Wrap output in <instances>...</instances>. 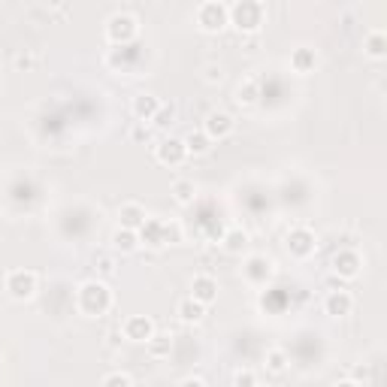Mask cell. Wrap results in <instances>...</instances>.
Masks as SVG:
<instances>
[{
	"instance_id": "obj_1",
	"label": "cell",
	"mask_w": 387,
	"mask_h": 387,
	"mask_svg": "<svg viewBox=\"0 0 387 387\" xmlns=\"http://www.w3.org/2000/svg\"><path fill=\"white\" fill-rule=\"evenodd\" d=\"M76 308L88 318H97V315H106L112 308V291L103 278H88L76 291Z\"/></svg>"
},
{
	"instance_id": "obj_2",
	"label": "cell",
	"mask_w": 387,
	"mask_h": 387,
	"mask_svg": "<svg viewBox=\"0 0 387 387\" xmlns=\"http://www.w3.org/2000/svg\"><path fill=\"white\" fill-rule=\"evenodd\" d=\"M139 233V245H151V248H164V245H176L182 242V227L176 221H166V218H146V224L136 230Z\"/></svg>"
},
{
	"instance_id": "obj_3",
	"label": "cell",
	"mask_w": 387,
	"mask_h": 387,
	"mask_svg": "<svg viewBox=\"0 0 387 387\" xmlns=\"http://www.w3.org/2000/svg\"><path fill=\"white\" fill-rule=\"evenodd\" d=\"M263 19H266V9L257 0H239V4L230 6V24L242 34H257Z\"/></svg>"
},
{
	"instance_id": "obj_4",
	"label": "cell",
	"mask_w": 387,
	"mask_h": 387,
	"mask_svg": "<svg viewBox=\"0 0 387 387\" xmlns=\"http://www.w3.org/2000/svg\"><path fill=\"white\" fill-rule=\"evenodd\" d=\"M6 293L12 296V300H34L36 291H40V276L34 273V269H9L6 273Z\"/></svg>"
},
{
	"instance_id": "obj_5",
	"label": "cell",
	"mask_w": 387,
	"mask_h": 387,
	"mask_svg": "<svg viewBox=\"0 0 387 387\" xmlns=\"http://www.w3.org/2000/svg\"><path fill=\"white\" fill-rule=\"evenodd\" d=\"M194 19H197V28L206 31V34H218L227 28L230 21V6L218 4V0H206V4L197 6V12H194Z\"/></svg>"
},
{
	"instance_id": "obj_6",
	"label": "cell",
	"mask_w": 387,
	"mask_h": 387,
	"mask_svg": "<svg viewBox=\"0 0 387 387\" xmlns=\"http://www.w3.org/2000/svg\"><path fill=\"white\" fill-rule=\"evenodd\" d=\"M276 276V263H273V257H266V254H248L245 257V263H242V278L248 281L251 288H263L269 285Z\"/></svg>"
},
{
	"instance_id": "obj_7",
	"label": "cell",
	"mask_w": 387,
	"mask_h": 387,
	"mask_svg": "<svg viewBox=\"0 0 387 387\" xmlns=\"http://www.w3.org/2000/svg\"><path fill=\"white\" fill-rule=\"evenodd\" d=\"M136 34H139L136 16H131V12H115V16H109V21H106V36H109L112 43L127 46Z\"/></svg>"
},
{
	"instance_id": "obj_8",
	"label": "cell",
	"mask_w": 387,
	"mask_h": 387,
	"mask_svg": "<svg viewBox=\"0 0 387 387\" xmlns=\"http://www.w3.org/2000/svg\"><path fill=\"white\" fill-rule=\"evenodd\" d=\"M285 245H288L291 257H296V261H308V257L318 251V236L308 227H293L285 236Z\"/></svg>"
},
{
	"instance_id": "obj_9",
	"label": "cell",
	"mask_w": 387,
	"mask_h": 387,
	"mask_svg": "<svg viewBox=\"0 0 387 387\" xmlns=\"http://www.w3.org/2000/svg\"><path fill=\"white\" fill-rule=\"evenodd\" d=\"M200 131L215 143V139H227L230 134H233V131H236V121H233V115H230V112H224V109H212V112L203 119V127H200Z\"/></svg>"
},
{
	"instance_id": "obj_10",
	"label": "cell",
	"mask_w": 387,
	"mask_h": 387,
	"mask_svg": "<svg viewBox=\"0 0 387 387\" xmlns=\"http://www.w3.org/2000/svg\"><path fill=\"white\" fill-rule=\"evenodd\" d=\"M154 158H158V164H164V166H182L188 161V149H185L182 139L166 136L154 146Z\"/></svg>"
},
{
	"instance_id": "obj_11",
	"label": "cell",
	"mask_w": 387,
	"mask_h": 387,
	"mask_svg": "<svg viewBox=\"0 0 387 387\" xmlns=\"http://www.w3.org/2000/svg\"><path fill=\"white\" fill-rule=\"evenodd\" d=\"M330 266H333V273H336L339 278L351 281V278H357V276H360V266H363V257H360L354 248H342V251L333 254Z\"/></svg>"
},
{
	"instance_id": "obj_12",
	"label": "cell",
	"mask_w": 387,
	"mask_h": 387,
	"mask_svg": "<svg viewBox=\"0 0 387 387\" xmlns=\"http://www.w3.org/2000/svg\"><path fill=\"white\" fill-rule=\"evenodd\" d=\"M154 321L149 315H131L121 324V333H124V339H131V342H149L154 336Z\"/></svg>"
},
{
	"instance_id": "obj_13",
	"label": "cell",
	"mask_w": 387,
	"mask_h": 387,
	"mask_svg": "<svg viewBox=\"0 0 387 387\" xmlns=\"http://www.w3.org/2000/svg\"><path fill=\"white\" fill-rule=\"evenodd\" d=\"M191 300H197V303H203L206 308H209L218 300V281L212 276H206V273L194 276L191 278Z\"/></svg>"
},
{
	"instance_id": "obj_14",
	"label": "cell",
	"mask_w": 387,
	"mask_h": 387,
	"mask_svg": "<svg viewBox=\"0 0 387 387\" xmlns=\"http://www.w3.org/2000/svg\"><path fill=\"white\" fill-rule=\"evenodd\" d=\"M146 218H149V212H146V206H143V203L127 200V203H121V206H119V227L139 230V227L146 224Z\"/></svg>"
},
{
	"instance_id": "obj_15",
	"label": "cell",
	"mask_w": 387,
	"mask_h": 387,
	"mask_svg": "<svg viewBox=\"0 0 387 387\" xmlns=\"http://www.w3.org/2000/svg\"><path fill=\"white\" fill-rule=\"evenodd\" d=\"M351 308H354V296L351 291H330L324 296V312L330 318H345V315H351Z\"/></svg>"
},
{
	"instance_id": "obj_16",
	"label": "cell",
	"mask_w": 387,
	"mask_h": 387,
	"mask_svg": "<svg viewBox=\"0 0 387 387\" xmlns=\"http://www.w3.org/2000/svg\"><path fill=\"white\" fill-rule=\"evenodd\" d=\"M131 109H134V119H136L139 124H146V121L154 119V112L161 109V100L154 97V94H146V91H143V94L134 97V106H131Z\"/></svg>"
},
{
	"instance_id": "obj_17",
	"label": "cell",
	"mask_w": 387,
	"mask_h": 387,
	"mask_svg": "<svg viewBox=\"0 0 387 387\" xmlns=\"http://www.w3.org/2000/svg\"><path fill=\"white\" fill-rule=\"evenodd\" d=\"M112 251H119V254H134L139 248V233L136 230H127V227H119L112 233Z\"/></svg>"
},
{
	"instance_id": "obj_18",
	"label": "cell",
	"mask_w": 387,
	"mask_h": 387,
	"mask_svg": "<svg viewBox=\"0 0 387 387\" xmlns=\"http://www.w3.org/2000/svg\"><path fill=\"white\" fill-rule=\"evenodd\" d=\"M363 51L369 58H376V61H381L384 55H387V34L381 31V28H376V31H369L366 36H363Z\"/></svg>"
},
{
	"instance_id": "obj_19",
	"label": "cell",
	"mask_w": 387,
	"mask_h": 387,
	"mask_svg": "<svg viewBox=\"0 0 387 387\" xmlns=\"http://www.w3.org/2000/svg\"><path fill=\"white\" fill-rule=\"evenodd\" d=\"M176 315H179V321H182V324H200L203 315H206V306H203V303H197V300H191V296H188V300L179 303Z\"/></svg>"
},
{
	"instance_id": "obj_20",
	"label": "cell",
	"mask_w": 387,
	"mask_h": 387,
	"mask_svg": "<svg viewBox=\"0 0 387 387\" xmlns=\"http://www.w3.org/2000/svg\"><path fill=\"white\" fill-rule=\"evenodd\" d=\"M182 143H185V149H188V158H191V154H194V158H203V154L212 151V139L206 136L203 131H191V134L182 139Z\"/></svg>"
},
{
	"instance_id": "obj_21",
	"label": "cell",
	"mask_w": 387,
	"mask_h": 387,
	"mask_svg": "<svg viewBox=\"0 0 387 387\" xmlns=\"http://www.w3.org/2000/svg\"><path fill=\"white\" fill-rule=\"evenodd\" d=\"M315 64H318V55H315L312 49L300 46V49L291 51V67H293V73H312Z\"/></svg>"
},
{
	"instance_id": "obj_22",
	"label": "cell",
	"mask_w": 387,
	"mask_h": 387,
	"mask_svg": "<svg viewBox=\"0 0 387 387\" xmlns=\"http://www.w3.org/2000/svg\"><path fill=\"white\" fill-rule=\"evenodd\" d=\"M146 348H149V354L154 360H164V357H170V351H173V336H170V333L154 330V336L146 342Z\"/></svg>"
},
{
	"instance_id": "obj_23",
	"label": "cell",
	"mask_w": 387,
	"mask_h": 387,
	"mask_svg": "<svg viewBox=\"0 0 387 387\" xmlns=\"http://www.w3.org/2000/svg\"><path fill=\"white\" fill-rule=\"evenodd\" d=\"M288 363H291V357H288L285 348H269V351L263 354V366H266V372H273V376L288 372Z\"/></svg>"
},
{
	"instance_id": "obj_24",
	"label": "cell",
	"mask_w": 387,
	"mask_h": 387,
	"mask_svg": "<svg viewBox=\"0 0 387 387\" xmlns=\"http://www.w3.org/2000/svg\"><path fill=\"white\" fill-rule=\"evenodd\" d=\"M221 248L227 254H242L245 248H248V233L239 230V227H230L227 233H224V239H221Z\"/></svg>"
},
{
	"instance_id": "obj_25",
	"label": "cell",
	"mask_w": 387,
	"mask_h": 387,
	"mask_svg": "<svg viewBox=\"0 0 387 387\" xmlns=\"http://www.w3.org/2000/svg\"><path fill=\"white\" fill-rule=\"evenodd\" d=\"M170 194H173V200H176V203L191 206L194 197H197V182H194V179H176L173 188H170Z\"/></svg>"
},
{
	"instance_id": "obj_26",
	"label": "cell",
	"mask_w": 387,
	"mask_h": 387,
	"mask_svg": "<svg viewBox=\"0 0 387 387\" xmlns=\"http://www.w3.org/2000/svg\"><path fill=\"white\" fill-rule=\"evenodd\" d=\"M257 100H261V85H257V79L239 82V88H236V103L239 106H254Z\"/></svg>"
},
{
	"instance_id": "obj_27",
	"label": "cell",
	"mask_w": 387,
	"mask_h": 387,
	"mask_svg": "<svg viewBox=\"0 0 387 387\" xmlns=\"http://www.w3.org/2000/svg\"><path fill=\"white\" fill-rule=\"evenodd\" d=\"M173 121H176V106H173V103H161V109L154 112L151 124H154V127H170Z\"/></svg>"
},
{
	"instance_id": "obj_28",
	"label": "cell",
	"mask_w": 387,
	"mask_h": 387,
	"mask_svg": "<svg viewBox=\"0 0 387 387\" xmlns=\"http://www.w3.org/2000/svg\"><path fill=\"white\" fill-rule=\"evenodd\" d=\"M94 269H97V276L109 278V276H115V261H112L109 254H97L94 257Z\"/></svg>"
},
{
	"instance_id": "obj_29",
	"label": "cell",
	"mask_w": 387,
	"mask_h": 387,
	"mask_svg": "<svg viewBox=\"0 0 387 387\" xmlns=\"http://www.w3.org/2000/svg\"><path fill=\"white\" fill-rule=\"evenodd\" d=\"M100 387H134V381L127 372H109V376L100 381Z\"/></svg>"
},
{
	"instance_id": "obj_30",
	"label": "cell",
	"mask_w": 387,
	"mask_h": 387,
	"mask_svg": "<svg viewBox=\"0 0 387 387\" xmlns=\"http://www.w3.org/2000/svg\"><path fill=\"white\" fill-rule=\"evenodd\" d=\"M221 79H224V67H221V64H206V67H203V82L215 85V82H221Z\"/></svg>"
},
{
	"instance_id": "obj_31",
	"label": "cell",
	"mask_w": 387,
	"mask_h": 387,
	"mask_svg": "<svg viewBox=\"0 0 387 387\" xmlns=\"http://www.w3.org/2000/svg\"><path fill=\"white\" fill-rule=\"evenodd\" d=\"M254 384H257V376L251 369H239L233 376V387H254Z\"/></svg>"
},
{
	"instance_id": "obj_32",
	"label": "cell",
	"mask_w": 387,
	"mask_h": 387,
	"mask_svg": "<svg viewBox=\"0 0 387 387\" xmlns=\"http://www.w3.org/2000/svg\"><path fill=\"white\" fill-rule=\"evenodd\" d=\"M149 136H151V134H149V127H146V124H136L134 131H131V139H136V143H146Z\"/></svg>"
},
{
	"instance_id": "obj_33",
	"label": "cell",
	"mask_w": 387,
	"mask_h": 387,
	"mask_svg": "<svg viewBox=\"0 0 387 387\" xmlns=\"http://www.w3.org/2000/svg\"><path fill=\"white\" fill-rule=\"evenodd\" d=\"M176 387H206V381L203 378H194V376H188V378H182Z\"/></svg>"
},
{
	"instance_id": "obj_34",
	"label": "cell",
	"mask_w": 387,
	"mask_h": 387,
	"mask_svg": "<svg viewBox=\"0 0 387 387\" xmlns=\"http://www.w3.org/2000/svg\"><path fill=\"white\" fill-rule=\"evenodd\" d=\"M16 64H19V67L28 70V67H34V58H31V55H19V61H16Z\"/></svg>"
},
{
	"instance_id": "obj_35",
	"label": "cell",
	"mask_w": 387,
	"mask_h": 387,
	"mask_svg": "<svg viewBox=\"0 0 387 387\" xmlns=\"http://www.w3.org/2000/svg\"><path fill=\"white\" fill-rule=\"evenodd\" d=\"M333 387H360L357 381H351V378H348V381H336V384H333Z\"/></svg>"
},
{
	"instance_id": "obj_36",
	"label": "cell",
	"mask_w": 387,
	"mask_h": 387,
	"mask_svg": "<svg viewBox=\"0 0 387 387\" xmlns=\"http://www.w3.org/2000/svg\"><path fill=\"white\" fill-rule=\"evenodd\" d=\"M254 387H266V384H254Z\"/></svg>"
}]
</instances>
